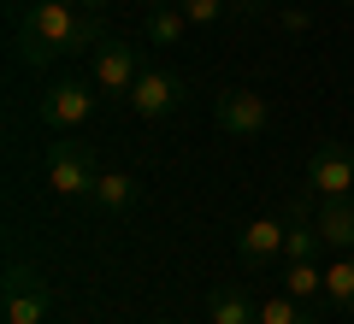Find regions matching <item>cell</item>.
Instances as JSON below:
<instances>
[{"instance_id": "obj_1", "label": "cell", "mask_w": 354, "mask_h": 324, "mask_svg": "<svg viewBox=\"0 0 354 324\" xmlns=\"http://www.w3.org/2000/svg\"><path fill=\"white\" fill-rule=\"evenodd\" d=\"M83 48H106L101 12H83L77 0H30L24 24H18V59L48 65L59 53H83Z\"/></svg>"}, {"instance_id": "obj_2", "label": "cell", "mask_w": 354, "mask_h": 324, "mask_svg": "<svg viewBox=\"0 0 354 324\" xmlns=\"http://www.w3.org/2000/svg\"><path fill=\"white\" fill-rule=\"evenodd\" d=\"M142 71H148V53H142V48H130V41H106V48H95L88 83L101 88V95H113V100H130V88H136Z\"/></svg>"}, {"instance_id": "obj_3", "label": "cell", "mask_w": 354, "mask_h": 324, "mask_svg": "<svg viewBox=\"0 0 354 324\" xmlns=\"http://www.w3.org/2000/svg\"><path fill=\"white\" fill-rule=\"evenodd\" d=\"M213 118H218V130H225V136L254 142V136H266V130H272V100L254 95V88H225V95H218V106H213Z\"/></svg>"}, {"instance_id": "obj_4", "label": "cell", "mask_w": 354, "mask_h": 324, "mask_svg": "<svg viewBox=\"0 0 354 324\" xmlns=\"http://www.w3.org/2000/svg\"><path fill=\"white\" fill-rule=\"evenodd\" d=\"M41 177H48L53 195L77 200V195H95V165H88V153L77 148V142H48V160H41Z\"/></svg>"}, {"instance_id": "obj_5", "label": "cell", "mask_w": 354, "mask_h": 324, "mask_svg": "<svg viewBox=\"0 0 354 324\" xmlns=\"http://www.w3.org/2000/svg\"><path fill=\"white\" fill-rule=\"evenodd\" d=\"M95 100H101L95 83L65 77V83H53L48 95H41V124H48V130H83L88 118H95Z\"/></svg>"}, {"instance_id": "obj_6", "label": "cell", "mask_w": 354, "mask_h": 324, "mask_svg": "<svg viewBox=\"0 0 354 324\" xmlns=\"http://www.w3.org/2000/svg\"><path fill=\"white\" fill-rule=\"evenodd\" d=\"M307 189L319 200H354V153L342 142H319V153L307 160Z\"/></svg>"}, {"instance_id": "obj_7", "label": "cell", "mask_w": 354, "mask_h": 324, "mask_svg": "<svg viewBox=\"0 0 354 324\" xmlns=\"http://www.w3.org/2000/svg\"><path fill=\"white\" fill-rule=\"evenodd\" d=\"M136 118H148V124H160V118H171L177 106H183V77L177 71H160V65H148V71L136 77V88H130L124 100Z\"/></svg>"}, {"instance_id": "obj_8", "label": "cell", "mask_w": 354, "mask_h": 324, "mask_svg": "<svg viewBox=\"0 0 354 324\" xmlns=\"http://www.w3.org/2000/svg\"><path fill=\"white\" fill-rule=\"evenodd\" d=\"M6 324H48V283L30 265H6Z\"/></svg>"}, {"instance_id": "obj_9", "label": "cell", "mask_w": 354, "mask_h": 324, "mask_svg": "<svg viewBox=\"0 0 354 324\" xmlns=\"http://www.w3.org/2000/svg\"><path fill=\"white\" fill-rule=\"evenodd\" d=\"M283 230H290V225H278V218H248V225H242V236H236L242 260H248V265L278 260V254H283Z\"/></svg>"}, {"instance_id": "obj_10", "label": "cell", "mask_w": 354, "mask_h": 324, "mask_svg": "<svg viewBox=\"0 0 354 324\" xmlns=\"http://www.w3.org/2000/svg\"><path fill=\"white\" fill-rule=\"evenodd\" d=\"M278 283H283V295H295L301 307H313V301H325V271H319L313 260H283Z\"/></svg>"}, {"instance_id": "obj_11", "label": "cell", "mask_w": 354, "mask_h": 324, "mask_svg": "<svg viewBox=\"0 0 354 324\" xmlns=\"http://www.w3.org/2000/svg\"><path fill=\"white\" fill-rule=\"evenodd\" d=\"M254 307L260 301H248V289H236V283H218L207 295V318L213 324H254Z\"/></svg>"}, {"instance_id": "obj_12", "label": "cell", "mask_w": 354, "mask_h": 324, "mask_svg": "<svg viewBox=\"0 0 354 324\" xmlns=\"http://www.w3.org/2000/svg\"><path fill=\"white\" fill-rule=\"evenodd\" d=\"M313 225L325 248H354V200H325Z\"/></svg>"}, {"instance_id": "obj_13", "label": "cell", "mask_w": 354, "mask_h": 324, "mask_svg": "<svg viewBox=\"0 0 354 324\" xmlns=\"http://www.w3.org/2000/svg\"><path fill=\"white\" fill-rule=\"evenodd\" d=\"M88 200H95V207H106V212H130V207L142 200V189H136V177H130V171H101Z\"/></svg>"}, {"instance_id": "obj_14", "label": "cell", "mask_w": 354, "mask_h": 324, "mask_svg": "<svg viewBox=\"0 0 354 324\" xmlns=\"http://www.w3.org/2000/svg\"><path fill=\"white\" fill-rule=\"evenodd\" d=\"M183 30H189V12H183L177 0L148 6V41H153V48H177V41H183Z\"/></svg>"}, {"instance_id": "obj_15", "label": "cell", "mask_w": 354, "mask_h": 324, "mask_svg": "<svg viewBox=\"0 0 354 324\" xmlns=\"http://www.w3.org/2000/svg\"><path fill=\"white\" fill-rule=\"evenodd\" d=\"M254 324H319L313 307H301L295 295H283V289H272V295L254 307Z\"/></svg>"}, {"instance_id": "obj_16", "label": "cell", "mask_w": 354, "mask_h": 324, "mask_svg": "<svg viewBox=\"0 0 354 324\" xmlns=\"http://www.w3.org/2000/svg\"><path fill=\"white\" fill-rule=\"evenodd\" d=\"M313 254H319V225L307 218L301 207H295L290 230H283V260H313Z\"/></svg>"}, {"instance_id": "obj_17", "label": "cell", "mask_w": 354, "mask_h": 324, "mask_svg": "<svg viewBox=\"0 0 354 324\" xmlns=\"http://www.w3.org/2000/svg\"><path fill=\"white\" fill-rule=\"evenodd\" d=\"M325 301L337 312H354V260H330L325 265Z\"/></svg>"}, {"instance_id": "obj_18", "label": "cell", "mask_w": 354, "mask_h": 324, "mask_svg": "<svg viewBox=\"0 0 354 324\" xmlns=\"http://www.w3.org/2000/svg\"><path fill=\"white\" fill-rule=\"evenodd\" d=\"M177 6H183V12H189V24H213V18L225 12L230 0H177Z\"/></svg>"}, {"instance_id": "obj_19", "label": "cell", "mask_w": 354, "mask_h": 324, "mask_svg": "<svg viewBox=\"0 0 354 324\" xmlns=\"http://www.w3.org/2000/svg\"><path fill=\"white\" fill-rule=\"evenodd\" d=\"M266 6H278V0H230V12H248V18L266 12Z\"/></svg>"}, {"instance_id": "obj_20", "label": "cell", "mask_w": 354, "mask_h": 324, "mask_svg": "<svg viewBox=\"0 0 354 324\" xmlns=\"http://www.w3.org/2000/svg\"><path fill=\"white\" fill-rule=\"evenodd\" d=\"M77 6H83V12H106V6H113V0H77Z\"/></svg>"}, {"instance_id": "obj_21", "label": "cell", "mask_w": 354, "mask_h": 324, "mask_svg": "<svg viewBox=\"0 0 354 324\" xmlns=\"http://www.w3.org/2000/svg\"><path fill=\"white\" fill-rule=\"evenodd\" d=\"M136 6H165V0H136Z\"/></svg>"}, {"instance_id": "obj_22", "label": "cell", "mask_w": 354, "mask_h": 324, "mask_svg": "<svg viewBox=\"0 0 354 324\" xmlns=\"http://www.w3.org/2000/svg\"><path fill=\"white\" fill-rule=\"evenodd\" d=\"M148 324H171V318H148Z\"/></svg>"}, {"instance_id": "obj_23", "label": "cell", "mask_w": 354, "mask_h": 324, "mask_svg": "<svg viewBox=\"0 0 354 324\" xmlns=\"http://www.w3.org/2000/svg\"><path fill=\"white\" fill-rule=\"evenodd\" d=\"M342 6H348V12H354V0H342Z\"/></svg>"}, {"instance_id": "obj_24", "label": "cell", "mask_w": 354, "mask_h": 324, "mask_svg": "<svg viewBox=\"0 0 354 324\" xmlns=\"http://www.w3.org/2000/svg\"><path fill=\"white\" fill-rule=\"evenodd\" d=\"M278 6H290V0H278Z\"/></svg>"}]
</instances>
